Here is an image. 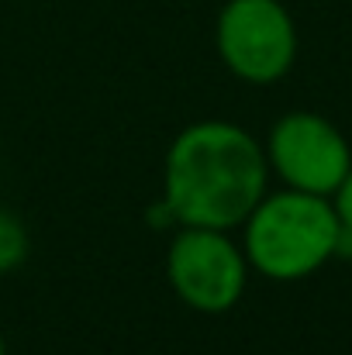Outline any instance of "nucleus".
<instances>
[{"instance_id": "obj_1", "label": "nucleus", "mask_w": 352, "mask_h": 355, "mask_svg": "<svg viewBox=\"0 0 352 355\" xmlns=\"http://www.w3.org/2000/svg\"><path fill=\"white\" fill-rule=\"evenodd\" d=\"M269 162L262 145L232 121L187 124L162 166V211L180 228L235 232L262 200Z\"/></svg>"}, {"instance_id": "obj_2", "label": "nucleus", "mask_w": 352, "mask_h": 355, "mask_svg": "<svg viewBox=\"0 0 352 355\" xmlns=\"http://www.w3.org/2000/svg\"><path fill=\"white\" fill-rule=\"evenodd\" d=\"M242 252L249 269L276 283H297L315 276L328 259H335L339 214L328 197L304 190L262 193L252 214L242 221Z\"/></svg>"}, {"instance_id": "obj_3", "label": "nucleus", "mask_w": 352, "mask_h": 355, "mask_svg": "<svg viewBox=\"0 0 352 355\" xmlns=\"http://www.w3.org/2000/svg\"><path fill=\"white\" fill-rule=\"evenodd\" d=\"M215 45L242 83H280L297 62V24L280 0H228L215 24Z\"/></svg>"}, {"instance_id": "obj_4", "label": "nucleus", "mask_w": 352, "mask_h": 355, "mask_svg": "<svg viewBox=\"0 0 352 355\" xmlns=\"http://www.w3.org/2000/svg\"><path fill=\"white\" fill-rule=\"evenodd\" d=\"M166 276L187 307L201 314H225L245 293L249 259L228 232L183 225L169 241Z\"/></svg>"}, {"instance_id": "obj_5", "label": "nucleus", "mask_w": 352, "mask_h": 355, "mask_svg": "<svg viewBox=\"0 0 352 355\" xmlns=\"http://www.w3.org/2000/svg\"><path fill=\"white\" fill-rule=\"evenodd\" d=\"M262 152L269 173H276L283 187L318 197H332L352 166V148L346 135L315 111H290L276 118Z\"/></svg>"}, {"instance_id": "obj_6", "label": "nucleus", "mask_w": 352, "mask_h": 355, "mask_svg": "<svg viewBox=\"0 0 352 355\" xmlns=\"http://www.w3.org/2000/svg\"><path fill=\"white\" fill-rule=\"evenodd\" d=\"M31 252V238L28 228L17 214H10L7 207H0V276L14 272Z\"/></svg>"}, {"instance_id": "obj_7", "label": "nucleus", "mask_w": 352, "mask_h": 355, "mask_svg": "<svg viewBox=\"0 0 352 355\" xmlns=\"http://www.w3.org/2000/svg\"><path fill=\"white\" fill-rule=\"evenodd\" d=\"M328 200H332V207H335L339 221L352 228V166H349V173L342 176V183L335 187V193H332Z\"/></svg>"}, {"instance_id": "obj_8", "label": "nucleus", "mask_w": 352, "mask_h": 355, "mask_svg": "<svg viewBox=\"0 0 352 355\" xmlns=\"http://www.w3.org/2000/svg\"><path fill=\"white\" fill-rule=\"evenodd\" d=\"M335 259L352 262V228L339 221V238H335Z\"/></svg>"}, {"instance_id": "obj_9", "label": "nucleus", "mask_w": 352, "mask_h": 355, "mask_svg": "<svg viewBox=\"0 0 352 355\" xmlns=\"http://www.w3.org/2000/svg\"><path fill=\"white\" fill-rule=\"evenodd\" d=\"M0 355H7V345H3V335H0Z\"/></svg>"}]
</instances>
